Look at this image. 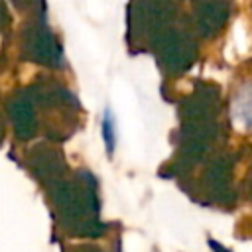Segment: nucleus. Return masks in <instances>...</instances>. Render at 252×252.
Returning <instances> with one entry per match:
<instances>
[{"mask_svg": "<svg viewBox=\"0 0 252 252\" xmlns=\"http://www.w3.org/2000/svg\"><path fill=\"white\" fill-rule=\"evenodd\" d=\"M0 138H2V124H0Z\"/></svg>", "mask_w": 252, "mask_h": 252, "instance_id": "6", "label": "nucleus"}, {"mask_svg": "<svg viewBox=\"0 0 252 252\" xmlns=\"http://www.w3.org/2000/svg\"><path fill=\"white\" fill-rule=\"evenodd\" d=\"M238 114L252 126V89L242 91L238 96Z\"/></svg>", "mask_w": 252, "mask_h": 252, "instance_id": "3", "label": "nucleus"}, {"mask_svg": "<svg viewBox=\"0 0 252 252\" xmlns=\"http://www.w3.org/2000/svg\"><path fill=\"white\" fill-rule=\"evenodd\" d=\"M102 138L106 144V152L112 154V150H114V124H112V116L108 110L104 112V120H102Z\"/></svg>", "mask_w": 252, "mask_h": 252, "instance_id": "4", "label": "nucleus"}, {"mask_svg": "<svg viewBox=\"0 0 252 252\" xmlns=\"http://www.w3.org/2000/svg\"><path fill=\"white\" fill-rule=\"evenodd\" d=\"M10 114H12V122H14L18 136L20 138L32 136V132L35 128V120H33V108H32L30 100L28 98L12 100L10 102Z\"/></svg>", "mask_w": 252, "mask_h": 252, "instance_id": "2", "label": "nucleus"}, {"mask_svg": "<svg viewBox=\"0 0 252 252\" xmlns=\"http://www.w3.org/2000/svg\"><path fill=\"white\" fill-rule=\"evenodd\" d=\"M0 26H2V8H0Z\"/></svg>", "mask_w": 252, "mask_h": 252, "instance_id": "5", "label": "nucleus"}, {"mask_svg": "<svg viewBox=\"0 0 252 252\" xmlns=\"http://www.w3.org/2000/svg\"><path fill=\"white\" fill-rule=\"evenodd\" d=\"M28 45H30V53L33 59H37L41 63H57L59 61V45L49 32L35 30L30 35Z\"/></svg>", "mask_w": 252, "mask_h": 252, "instance_id": "1", "label": "nucleus"}]
</instances>
